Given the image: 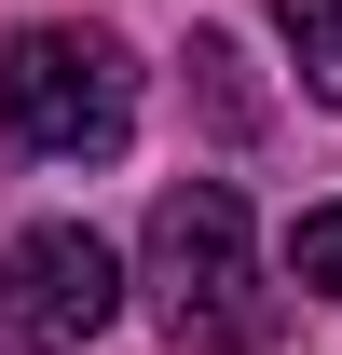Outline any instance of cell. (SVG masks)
<instances>
[{"instance_id":"cell-1","label":"cell","mask_w":342,"mask_h":355,"mask_svg":"<svg viewBox=\"0 0 342 355\" xmlns=\"http://www.w3.org/2000/svg\"><path fill=\"white\" fill-rule=\"evenodd\" d=\"M137 287H151V328L178 355H260L288 328L274 273H260V232H247V191L233 178H178L151 205V246H137Z\"/></svg>"},{"instance_id":"cell-2","label":"cell","mask_w":342,"mask_h":355,"mask_svg":"<svg viewBox=\"0 0 342 355\" xmlns=\"http://www.w3.org/2000/svg\"><path fill=\"white\" fill-rule=\"evenodd\" d=\"M0 110H14V137H28L42 164H110L137 137V69H124L110 28H14Z\"/></svg>"},{"instance_id":"cell-3","label":"cell","mask_w":342,"mask_h":355,"mask_svg":"<svg viewBox=\"0 0 342 355\" xmlns=\"http://www.w3.org/2000/svg\"><path fill=\"white\" fill-rule=\"evenodd\" d=\"M110 314H124V260L83 219H42V232L0 246V342L14 355H83Z\"/></svg>"},{"instance_id":"cell-4","label":"cell","mask_w":342,"mask_h":355,"mask_svg":"<svg viewBox=\"0 0 342 355\" xmlns=\"http://www.w3.org/2000/svg\"><path fill=\"white\" fill-rule=\"evenodd\" d=\"M274 28H288V55H301V83L342 110V0H274Z\"/></svg>"},{"instance_id":"cell-5","label":"cell","mask_w":342,"mask_h":355,"mask_svg":"<svg viewBox=\"0 0 342 355\" xmlns=\"http://www.w3.org/2000/svg\"><path fill=\"white\" fill-rule=\"evenodd\" d=\"M192 96H206L219 137H260V96H247V55L233 42H192Z\"/></svg>"},{"instance_id":"cell-6","label":"cell","mask_w":342,"mask_h":355,"mask_svg":"<svg viewBox=\"0 0 342 355\" xmlns=\"http://www.w3.org/2000/svg\"><path fill=\"white\" fill-rule=\"evenodd\" d=\"M288 287H342V205H315L288 232Z\"/></svg>"}]
</instances>
